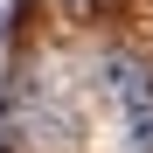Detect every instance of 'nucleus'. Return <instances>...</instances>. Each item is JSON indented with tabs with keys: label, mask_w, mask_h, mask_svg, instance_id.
I'll list each match as a JSON object with an SVG mask.
<instances>
[{
	"label": "nucleus",
	"mask_w": 153,
	"mask_h": 153,
	"mask_svg": "<svg viewBox=\"0 0 153 153\" xmlns=\"http://www.w3.org/2000/svg\"><path fill=\"white\" fill-rule=\"evenodd\" d=\"M91 70H97V97H105L118 118H146L153 111V56L111 42V49H97Z\"/></svg>",
	"instance_id": "nucleus-1"
},
{
	"label": "nucleus",
	"mask_w": 153,
	"mask_h": 153,
	"mask_svg": "<svg viewBox=\"0 0 153 153\" xmlns=\"http://www.w3.org/2000/svg\"><path fill=\"white\" fill-rule=\"evenodd\" d=\"M118 146H125V153H153V111H146V118H125Z\"/></svg>",
	"instance_id": "nucleus-2"
},
{
	"label": "nucleus",
	"mask_w": 153,
	"mask_h": 153,
	"mask_svg": "<svg viewBox=\"0 0 153 153\" xmlns=\"http://www.w3.org/2000/svg\"><path fill=\"white\" fill-rule=\"evenodd\" d=\"M7 35H14V14H0V42H7Z\"/></svg>",
	"instance_id": "nucleus-3"
}]
</instances>
